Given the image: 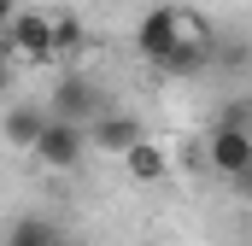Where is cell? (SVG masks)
<instances>
[{"label": "cell", "instance_id": "cell-1", "mask_svg": "<svg viewBox=\"0 0 252 246\" xmlns=\"http://www.w3.org/2000/svg\"><path fill=\"white\" fill-rule=\"evenodd\" d=\"M135 53L164 76H199L217 59V30L188 6H147L135 24Z\"/></svg>", "mask_w": 252, "mask_h": 246}, {"label": "cell", "instance_id": "cell-2", "mask_svg": "<svg viewBox=\"0 0 252 246\" xmlns=\"http://www.w3.org/2000/svg\"><path fill=\"white\" fill-rule=\"evenodd\" d=\"M88 147H94V141H88V129H82V123H70V118H47L41 141H35L30 153L41 158V170H76Z\"/></svg>", "mask_w": 252, "mask_h": 246}, {"label": "cell", "instance_id": "cell-3", "mask_svg": "<svg viewBox=\"0 0 252 246\" xmlns=\"http://www.w3.org/2000/svg\"><path fill=\"white\" fill-rule=\"evenodd\" d=\"M106 106H112V100H106L82 70H64L59 82H53V118H70V123H82V129H88Z\"/></svg>", "mask_w": 252, "mask_h": 246}, {"label": "cell", "instance_id": "cell-4", "mask_svg": "<svg viewBox=\"0 0 252 246\" xmlns=\"http://www.w3.org/2000/svg\"><path fill=\"white\" fill-rule=\"evenodd\" d=\"M6 41H12V59H35V64L53 59V18L18 6V18L6 24Z\"/></svg>", "mask_w": 252, "mask_h": 246}, {"label": "cell", "instance_id": "cell-5", "mask_svg": "<svg viewBox=\"0 0 252 246\" xmlns=\"http://www.w3.org/2000/svg\"><path fill=\"white\" fill-rule=\"evenodd\" d=\"M205 164H211L217 176H229V182H235V176H241V170L252 164V129H217V123H211V141H205Z\"/></svg>", "mask_w": 252, "mask_h": 246}, {"label": "cell", "instance_id": "cell-6", "mask_svg": "<svg viewBox=\"0 0 252 246\" xmlns=\"http://www.w3.org/2000/svg\"><path fill=\"white\" fill-rule=\"evenodd\" d=\"M141 135H147V123L135 118V112H112V106H106L100 118L88 123V141H94L100 153H118V158H124V153L141 141Z\"/></svg>", "mask_w": 252, "mask_h": 246}, {"label": "cell", "instance_id": "cell-7", "mask_svg": "<svg viewBox=\"0 0 252 246\" xmlns=\"http://www.w3.org/2000/svg\"><path fill=\"white\" fill-rule=\"evenodd\" d=\"M53 112H41V106H12L6 123H0V135H6V147H18V153H30L35 141H41V129H47Z\"/></svg>", "mask_w": 252, "mask_h": 246}, {"label": "cell", "instance_id": "cell-8", "mask_svg": "<svg viewBox=\"0 0 252 246\" xmlns=\"http://www.w3.org/2000/svg\"><path fill=\"white\" fill-rule=\"evenodd\" d=\"M6 246H64V229L53 217H18L6 229Z\"/></svg>", "mask_w": 252, "mask_h": 246}, {"label": "cell", "instance_id": "cell-9", "mask_svg": "<svg viewBox=\"0 0 252 246\" xmlns=\"http://www.w3.org/2000/svg\"><path fill=\"white\" fill-rule=\"evenodd\" d=\"M124 170L135 176V182H158V176L170 170V164H164V147H153V141L141 135V141H135V147L124 153Z\"/></svg>", "mask_w": 252, "mask_h": 246}, {"label": "cell", "instance_id": "cell-10", "mask_svg": "<svg viewBox=\"0 0 252 246\" xmlns=\"http://www.w3.org/2000/svg\"><path fill=\"white\" fill-rule=\"evenodd\" d=\"M82 41H88L82 18H76V12H59V18H53V59H70V53H82Z\"/></svg>", "mask_w": 252, "mask_h": 246}, {"label": "cell", "instance_id": "cell-11", "mask_svg": "<svg viewBox=\"0 0 252 246\" xmlns=\"http://www.w3.org/2000/svg\"><path fill=\"white\" fill-rule=\"evenodd\" d=\"M217 129H252V100H229L217 112Z\"/></svg>", "mask_w": 252, "mask_h": 246}, {"label": "cell", "instance_id": "cell-12", "mask_svg": "<svg viewBox=\"0 0 252 246\" xmlns=\"http://www.w3.org/2000/svg\"><path fill=\"white\" fill-rule=\"evenodd\" d=\"M12 64H18V59H12V53H6V59H0V94H6V88H12Z\"/></svg>", "mask_w": 252, "mask_h": 246}, {"label": "cell", "instance_id": "cell-13", "mask_svg": "<svg viewBox=\"0 0 252 246\" xmlns=\"http://www.w3.org/2000/svg\"><path fill=\"white\" fill-rule=\"evenodd\" d=\"M12 18H18V0H0V30H6Z\"/></svg>", "mask_w": 252, "mask_h": 246}, {"label": "cell", "instance_id": "cell-14", "mask_svg": "<svg viewBox=\"0 0 252 246\" xmlns=\"http://www.w3.org/2000/svg\"><path fill=\"white\" fill-rule=\"evenodd\" d=\"M235 187H241V193H247V199H252V164H247V170H241V176H235Z\"/></svg>", "mask_w": 252, "mask_h": 246}, {"label": "cell", "instance_id": "cell-15", "mask_svg": "<svg viewBox=\"0 0 252 246\" xmlns=\"http://www.w3.org/2000/svg\"><path fill=\"white\" fill-rule=\"evenodd\" d=\"M6 53H12V41H6V30H0V59H6Z\"/></svg>", "mask_w": 252, "mask_h": 246}]
</instances>
